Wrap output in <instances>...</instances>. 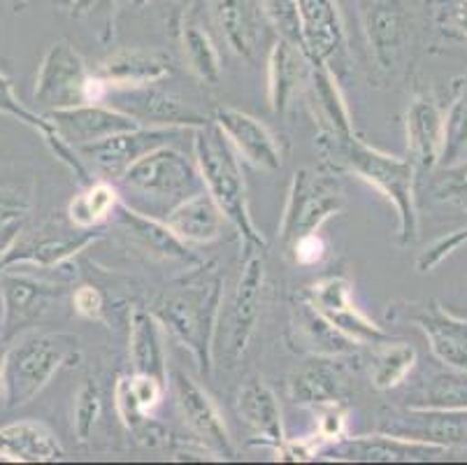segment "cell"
I'll return each instance as SVG.
<instances>
[{"mask_svg": "<svg viewBox=\"0 0 467 465\" xmlns=\"http://www.w3.org/2000/svg\"><path fill=\"white\" fill-rule=\"evenodd\" d=\"M223 305V277L214 268H195L150 302V310L205 377L214 365V340Z\"/></svg>", "mask_w": 467, "mask_h": 465, "instance_id": "6da1fadb", "label": "cell"}, {"mask_svg": "<svg viewBox=\"0 0 467 465\" xmlns=\"http://www.w3.org/2000/svg\"><path fill=\"white\" fill-rule=\"evenodd\" d=\"M318 152L335 173H351L375 186L398 212V240L402 247L419 238V207H416V165L410 159L390 156L370 147L356 133H318Z\"/></svg>", "mask_w": 467, "mask_h": 465, "instance_id": "7a4b0ae2", "label": "cell"}, {"mask_svg": "<svg viewBox=\"0 0 467 465\" xmlns=\"http://www.w3.org/2000/svg\"><path fill=\"white\" fill-rule=\"evenodd\" d=\"M193 133L195 165L201 170L202 186L216 200L233 228L240 233L244 249H267V242L256 228L249 212V194L240 156L231 147L223 133L210 122L191 131Z\"/></svg>", "mask_w": 467, "mask_h": 465, "instance_id": "3957f363", "label": "cell"}, {"mask_svg": "<svg viewBox=\"0 0 467 465\" xmlns=\"http://www.w3.org/2000/svg\"><path fill=\"white\" fill-rule=\"evenodd\" d=\"M79 340L67 333H26L0 358V396L7 409L31 403L63 365H78Z\"/></svg>", "mask_w": 467, "mask_h": 465, "instance_id": "277c9868", "label": "cell"}, {"mask_svg": "<svg viewBox=\"0 0 467 465\" xmlns=\"http://www.w3.org/2000/svg\"><path fill=\"white\" fill-rule=\"evenodd\" d=\"M117 186L129 196L126 200L121 198L124 203L133 205L135 200H144L150 205L144 215L159 219H163L177 203L205 189L198 165L191 164L184 153L170 144L144 153L117 179Z\"/></svg>", "mask_w": 467, "mask_h": 465, "instance_id": "5b68a950", "label": "cell"}, {"mask_svg": "<svg viewBox=\"0 0 467 465\" xmlns=\"http://www.w3.org/2000/svg\"><path fill=\"white\" fill-rule=\"evenodd\" d=\"M344 210V189L335 173H317L303 168L293 174L286 207L279 224V242L284 249L318 228Z\"/></svg>", "mask_w": 467, "mask_h": 465, "instance_id": "8992f818", "label": "cell"}, {"mask_svg": "<svg viewBox=\"0 0 467 465\" xmlns=\"http://www.w3.org/2000/svg\"><path fill=\"white\" fill-rule=\"evenodd\" d=\"M265 251L267 249H244L240 277L231 302L223 310L221 305L219 326H216V344L223 347V356L228 364H237L256 333L258 317L263 307V291H265Z\"/></svg>", "mask_w": 467, "mask_h": 465, "instance_id": "52a82bcc", "label": "cell"}, {"mask_svg": "<svg viewBox=\"0 0 467 465\" xmlns=\"http://www.w3.org/2000/svg\"><path fill=\"white\" fill-rule=\"evenodd\" d=\"M103 238L100 228H79L61 219H49L36 230L19 233L15 245L10 247L0 268L7 270L12 266H37V268H58L82 254L88 245Z\"/></svg>", "mask_w": 467, "mask_h": 465, "instance_id": "ba28073f", "label": "cell"}, {"mask_svg": "<svg viewBox=\"0 0 467 465\" xmlns=\"http://www.w3.org/2000/svg\"><path fill=\"white\" fill-rule=\"evenodd\" d=\"M91 77L84 57L70 40L52 42L42 57L36 79V102L49 110H66L87 102V82Z\"/></svg>", "mask_w": 467, "mask_h": 465, "instance_id": "9c48e42d", "label": "cell"}, {"mask_svg": "<svg viewBox=\"0 0 467 465\" xmlns=\"http://www.w3.org/2000/svg\"><path fill=\"white\" fill-rule=\"evenodd\" d=\"M377 433L451 449L467 445V409H435L414 405L405 409H389L379 415Z\"/></svg>", "mask_w": 467, "mask_h": 465, "instance_id": "30bf717a", "label": "cell"}, {"mask_svg": "<svg viewBox=\"0 0 467 465\" xmlns=\"http://www.w3.org/2000/svg\"><path fill=\"white\" fill-rule=\"evenodd\" d=\"M108 96H114L112 108L130 114L140 126H156V128H195L205 126L210 119L201 114L193 105L175 93L163 91L156 84H142V87H126V89H109Z\"/></svg>", "mask_w": 467, "mask_h": 465, "instance_id": "8fae6325", "label": "cell"}, {"mask_svg": "<svg viewBox=\"0 0 467 465\" xmlns=\"http://www.w3.org/2000/svg\"><path fill=\"white\" fill-rule=\"evenodd\" d=\"M389 317L407 319L421 328L428 338L431 352L447 368L467 373V319L456 317L437 301L407 302L389 310Z\"/></svg>", "mask_w": 467, "mask_h": 465, "instance_id": "7c38bea8", "label": "cell"}, {"mask_svg": "<svg viewBox=\"0 0 467 465\" xmlns=\"http://www.w3.org/2000/svg\"><path fill=\"white\" fill-rule=\"evenodd\" d=\"M303 51L312 63H324L337 75L349 66L347 31L335 0H298Z\"/></svg>", "mask_w": 467, "mask_h": 465, "instance_id": "4fadbf2b", "label": "cell"}, {"mask_svg": "<svg viewBox=\"0 0 467 465\" xmlns=\"http://www.w3.org/2000/svg\"><path fill=\"white\" fill-rule=\"evenodd\" d=\"M186 133V128H156V126H138L133 131H124L112 138H105L100 143L79 147V156L88 164L96 165L98 173H103L105 179L117 182L135 161H140L144 153L170 144L172 138H180Z\"/></svg>", "mask_w": 467, "mask_h": 465, "instance_id": "5bb4252c", "label": "cell"}, {"mask_svg": "<svg viewBox=\"0 0 467 465\" xmlns=\"http://www.w3.org/2000/svg\"><path fill=\"white\" fill-rule=\"evenodd\" d=\"M212 123L223 133L244 164L267 173H277L284 165V152L277 135L252 114L235 108H216Z\"/></svg>", "mask_w": 467, "mask_h": 465, "instance_id": "9a60e30c", "label": "cell"}, {"mask_svg": "<svg viewBox=\"0 0 467 465\" xmlns=\"http://www.w3.org/2000/svg\"><path fill=\"white\" fill-rule=\"evenodd\" d=\"M45 117L57 128V133L75 149L140 126L130 114L112 108L109 102H84L75 108L49 110Z\"/></svg>", "mask_w": 467, "mask_h": 465, "instance_id": "2e32d148", "label": "cell"}, {"mask_svg": "<svg viewBox=\"0 0 467 465\" xmlns=\"http://www.w3.org/2000/svg\"><path fill=\"white\" fill-rule=\"evenodd\" d=\"M172 389H175L177 409H180L182 419L189 426L191 433L198 438V442L214 451L219 459H235V445L228 435L223 417L219 415V409L212 403L207 391L198 386L191 377H186L184 373L172 375Z\"/></svg>", "mask_w": 467, "mask_h": 465, "instance_id": "e0dca14e", "label": "cell"}, {"mask_svg": "<svg viewBox=\"0 0 467 465\" xmlns=\"http://www.w3.org/2000/svg\"><path fill=\"white\" fill-rule=\"evenodd\" d=\"M447 451L449 449L435 445L375 433L360 435V438H342L326 447L318 456H324L326 460H347V463H421V460H432Z\"/></svg>", "mask_w": 467, "mask_h": 465, "instance_id": "ac0fdd59", "label": "cell"}, {"mask_svg": "<svg viewBox=\"0 0 467 465\" xmlns=\"http://www.w3.org/2000/svg\"><path fill=\"white\" fill-rule=\"evenodd\" d=\"M286 396L298 407H324L344 403L349 396V377L339 358L309 356L286 379Z\"/></svg>", "mask_w": 467, "mask_h": 465, "instance_id": "d6986e66", "label": "cell"}, {"mask_svg": "<svg viewBox=\"0 0 467 465\" xmlns=\"http://www.w3.org/2000/svg\"><path fill=\"white\" fill-rule=\"evenodd\" d=\"M0 296H3L5 338H12L21 328H28L37 322L49 310V302L63 296V287L7 270L0 280Z\"/></svg>", "mask_w": 467, "mask_h": 465, "instance_id": "ffe728a7", "label": "cell"}, {"mask_svg": "<svg viewBox=\"0 0 467 465\" xmlns=\"http://www.w3.org/2000/svg\"><path fill=\"white\" fill-rule=\"evenodd\" d=\"M288 331H291L293 349H298L307 356L347 358L356 356L360 349L358 343L347 338L318 312L305 293L296 298V302L291 305V328Z\"/></svg>", "mask_w": 467, "mask_h": 465, "instance_id": "44dd1931", "label": "cell"}, {"mask_svg": "<svg viewBox=\"0 0 467 465\" xmlns=\"http://www.w3.org/2000/svg\"><path fill=\"white\" fill-rule=\"evenodd\" d=\"M235 412L240 421L252 433L254 445L270 447L277 454L286 442L282 424V407L270 389V384L263 377H252L240 391L235 398Z\"/></svg>", "mask_w": 467, "mask_h": 465, "instance_id": "7402d4cb", "label": "cell"}, {"mask_svg": "<svg viewBox=\"0 0 467 465\" xmlns=\"http://www.w3.org/2000/svg\"><path fill=\"white\" fill-rule=\"evenodd\" d=\"M368 47L381 70H390L407 42V15L400 0H372L363 15Z\"/></svg>", "mask_w": 467, "mask_h": 465, "instance_id": "603a6c76", "label": "cell"}, {"mask_svg": "<svg viewBox=\"0 0 467 465\" xmlns=\"http://www.w3.org/2000/svg\"><path fill=\"white\" fill-rule=\"evenodd\" d=\"M407 149L416 170H435L444 152V114L431 96H416L405 114Z\"/></svg>", "mask_w": 467, "mask_h": 465, "instance_id": "cb8c5ba5", "label": "cell"}, {"mask_svg": "<svg viewBox=\"0 0 467 465\" xmlns=\"http://www.w3.org/2000/svg\"><path fill=\"white\" fill-rule=\"evenodd\" d=\"M261 0H214V21L221 37L242 61L256 63L263 42Z\"/></svg>", "mask_w": 467, "mask_h": 465, "instance_id": "d4e9b609", "label": "cell"}, {"mask_svg": "<svg viewBox=\"0 0 467 465\" xmlns=\"http://www.w3.org/2000/svg\"><path fill=\"white\" fill-rule=\"evenodd\" d=\"M100 79L108 82L109 89L142 87V84H156L172 72V63L165 54L156 49H119L108 58L98 63L96 70Z\"/></svg>", "mask_w": 467, "mask_h": 465, "instance_id": "484cf974", "label": "cell"}, {"mask_svg": "<svg viewBox=\"0 0 467 465\" xmlns=\"http://www.w3.org/2000/svg\"><path fill=\"white\" fill-rule=\"evenodd\" d=\"M309 58L300 47L279 37L267 54V102L275 114H284L296 96L305 91Z\"/></svg>", "mask_w": 467, "mask_h": 465, "instance_id": "4316f807", "label": "cell"}, {"mask_svg": "<svg viewBox=\"0 0 467 465\" xmlns=\"http://www.w3.org/2000/svg\"><path fill=\"white\" fill-rule=\"evenodd\" d=\"M163 221L186 245H210V242L219 240L228 219L216 205V200L202 189L177 203L163 217Z\"/></svg>", "mask_w": 467, "mask_h": 465, "instance_id": "83f0119b", "label": "cell"}, {"mask_svg": "<svg viewBox=\"0 0 467 465\" xmlns=\"http://www.w3.org/2000/svg\"><path fill=\"white\" fill-rule=\"evenodd\" d=\"M117 221L121 224V228H126L140 245L144 247L147 251H151L159 259H165V261H182V263H201L198 261V256L189 249L184 240L172 233L168 228L163 219L151 215H144V212L135 210L130 207L129 203L124 200H119L117 210L114 215Z\"/></svg>", "mask_w": 467, "mask_h": 465, "instance_id": "f1b7e54d", "label": "cell"}, {"mask_svg": "<svg viewBox=\"0 0 467 465\" xmlns=\"http://www.w3.org/2000/svg\"><path fill=\"white\" fill-rule=\"evenodd\" d=\"M305 91H307V100L314 112V119L318 122V133H354L349 108H347L342 91L337 87V77H335V72L328 66L309 61Z\"/></svg>", "mask_w": 467, "mask_h": 465, "instance_id": "f546056e", "label": "cell"}, {"mask_svg": "<svg viewBox=\"0 0 467 465\" xmlns=\"http://www.w3.org/2000/svg\"><path fill=\"white\" fill-rule=\"evenodd\" d=\"M0 459L10 463H52L63 459V447L52 428L40 421H15L0 428Z\"/></svg>", "mask_w": 467, "mask_h": 465, "instance_id": "4dcf8cb0", "label": "cell"}, {"mask_svg": "<svg viewBox=\"0 0 467 465\" xmlns=\"http://www.w3.org/2000/svg\"><path fill=\"white\" fill-rule=\"evenodd\" d=\"M129 354L133 373L151 375L168 382V356H165L163 326L150 310H133L129 331Z\"/></svg>", "mask_w": 467, "mask_h": 465, "instance_id": "1f68e13d", "label": "cell"}, {"mask_svg": "<svg viewBox=\"0 0 467 465\" xmlns=\"http://www.w3.org/2000/svg\"><path fill=\"white\" fill-rule=\"evenodd\" d=\"M119 189L109 179H93L91 185L84 186L82 194L72 196L67 203L66 217L70 224L79 226V228H100L108 219H112L114 210H117Z\"/></svg>", "mask_w": 467, "mask_h": 465, "instance_id": "d6a6232c", "label": "cell"}, {"mask_svg": "<svg viewBox=\"0 0 467 465\" xmlns=\"http://www.w3.org/2000/svg\"><path fill=\"white\" fill-rule=\"evenodd\" d=\"M416 365V349L407 343L384 340L372 344L370 382L377 391H390L400 386Z\"/></svg>", "mask_w": 467, "mask_h": 465, "instance_id": "836d02e7", "label": "cell"}, {"mask_svg": "<svg viewBox=\"0 0 467 465\" xmlns=\"http://www.w3.org/2000/svg\"><path fill=\"white\" fill-rule=\"evenodd\" d=\"M182 54L184 63L201 82L216 84L221 79V58L212 37L202 31L201 26L184 24L182 26Z\"/></svg>", "mask_w": 467, "mask_h": 465, "instance_id": "e575fe53", "label": "cell"}, {"mask_svg": "<svg viewBox=\"0 0 467 465\" xmlns=\"http://www.w3.org/2000/svg\"><path fill=\"white\" fill-rule=\"evenodd\" d=\"M414 407L467 409V373L449 368L447 373L432 375L416 394Z\"/></svg>", "mask_w": 467, "mask_h": 465, "instance_id": "d590c367", "label": "cell"}, {"mask_svg": "<svg viewBox=\"0 0 467 465\" xmlns=\"http://www.w3.org/2000/svg\"><path fill=\"white\" fill-rule=\"evenodd\" d=\"M467 152V75L456 79V91L444 114V152L441 164H453ZM440 164V165H441Z\"/></svg>", "mask_w": 467, "mask_h": 465, "instance_id": "8d00e7d4", "label": "cell"}, {"mask_svg": "<svg viewBox=\"0 0 467 465\" xmlns=\"http://www.w3.org/2000/svg\"><path fill=\"white\" fill-rule=\"evenodd\" d=\"M0 114H7V117L19 119L21 123H26V126H31L33 131H37V133L45 138L47 147L52 149V152H57V149L66 143V140L57 133V128L47 122L45 114H37V112H33V110H28L21 105V100L16 98V93H15V87H12V82H10V77H7L3 70H0Z\"/></svg>", "mask_w": 467, "mask_h": 465, "instance_id": "74e56055", "label": "cell"}, {"mask_svg": "<svg viewBox=\"0 0 467 465\" xmlns=\"http://www.w3.org/2000/svg\"><path fill=\"white\" fill-rule=\"evenodd\" d=\"M119 0H70L72 16L87 21L91 33H96L100 42H109L114 36V15Z\"/></svg>", "mask_w": 467, "mask_h": 465, "instance_id": "f35d334b", "label": "cell"}, {"mask_svg": "<svg viewBox=\"0 0 467 465\" xmlns=\"http://www.w3.org/2000/svg\"><path fill=\"white\" fill-rule=\"evenodd\" d=\"M100 412H103L100 389H98L96 382L87 379L82 384V389L78 391V396H75V405H72V428H75L79 442L91 440L93 428L100 419Z\"/></svg>", "mask_w": 467, "mask_h": 465, "instance_id": "ab89813d", "label": "cell"}, {"mask_svg": "<svg viewBox=\"0 0 467 465\" xmlns=\"http://www.w3.org/2000/svg\"><path fill=\"white\" fill-rule=\"evenodd\" d=\"M261 10L267 24L273 26L282 40L303 49L298 0H261Z\"/></svg>", "mask_w": 467, "mask_h": 465, "instance_id": "60d3db41", "label": "cell"}, {"mask_svg": "<svg viewBox=\"0 0 467 465\" xmlns=\"http://www.w3.org/2000/svg\"><path fill=\"white\" fill-rule=\"evenodd\" d=\"M432 194L441 203L467 207V159L453 161L432 182Z\"/></svg>", "mask_w": 467, "mask_h": 465, "instance_id": "b9f144b4", "label": "cell"}, {"mask_svg": "<svg viewBox=\"0 0 467 465\" xmlns=\"http://www.w3.org/2000/svg\"><path fill=\"white\" fill-rule=\"evenodd\" d=\"M437 31L449 40L467 42V0H441L435 12Z\"/></svg>", "mask_w": 467, "mask_h": 465, "instance_id": "7bdbcfd3", "label": "cell"}, {"mask_svg": "<svg viewBox=\"0 0 467 465\" xmlns=\"http://www.w3.org/2000/svg\"><path fill=\"white\" fill-rule=\"evenodd\" d=\"M462 245H467V226H462L456 233H449V236L440 238V240L432 242L431 247L421 251V256L416 259V270L419 272H431L440 266L444 259L453 254V251L461 249Z\"/></svg>", "mask_w": 467, "mask_h": 465, "instance_id": "ee69618b", "label": "cell"}, {"mask_svg": "<svg viewBox=\"0 0 467 465\" xmlns=\"http://www.w3.org/2000/svg\"><path fill=\"white\" fill-rule=\"evenodd\" d=\"M317 435L326 445H333V442L347 438V409L344 403H333L324 405V407H317Z\"/></svg>", "mask_w": 467, "mask_h": 465, "instance_id": "f6af8a7d", "label": "cell"}, {"mask_svg": "<svg viewBox=\"0 0 467 465\" xmlns=\"http://www.w3.org/2000/svg\"><path fill=\"white\" fill-rule=\"evenodd\" d=\"M286 254L291 256L298 266H317V263L324 261L326 242L318 233H307V236L298 238V240L293 242L286 249Z\"/></svg>", "mask_w": 467, "mask_h": 465, "instance_id": "bcb514c9", "label": "cell"}, {"mask_svg": "<svg viewBox=\"0 0 467 465\" xmlns=\"http://www.w3.org/2000/svg\"><path fill=\"white\" fill-rule=\"evenodd\" d=\"M72 305H75V312L79 317L91 319V322H103L105 296L96 287H91V284L78 287V291L72 293Z\"/></svg>", "mask_w": 467, "mask_h": 465, "instance_id": "7dc6e473", "label": "cell"}, {"mask_svg": "<svg viewBox=\"0 0 467 465\" xmlns=\"http://www.w3.org/2000/svg\"><path fill=\"white\" fill-rule=\"evenodd\" d=\"M130 3H133L135 7H142V5H147V3H150V0H130Z\"/></svg>", "mask_w": 467, "mask_h": 465, "instance_id": "c3c4849f", "label": "cell"}, {"mask_svg": "<svg viewBox=\"0 0 467 465\" xmlns=\"http://www.w3.org/2000/svg\"><path fill=\"white\" fill-rule=\"evenodd\" d=\"M63 3H70V0H63Z\"/></svg>", "mask_w": 467, "mask_h": 465, "instance_id": "681fc988", "label": "cell"}, {"mask_svg": "<svg viewBox=\"0 0 467 465\" xmlns=\"http://www.w3.org/2000/svg\"><path fill=\"white\" fill-rule=\"evenodd\" d=\"M0 358H3V356H0ZM0 391H3V389H0Z\"/></svg>", "mask_w": 467, "mask_h": 465, "instance_id": "f907efd6", "label": "cell"}]
</instances>
